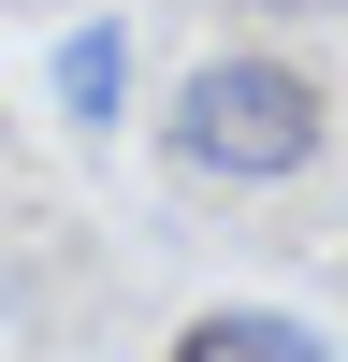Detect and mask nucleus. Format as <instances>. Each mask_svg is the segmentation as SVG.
I'll return each instance as SVG.
<instances>
[{
	"mask_svg": "<svg viewBox=\"0 0 348 362\" xmlns=\"http://www.w3.org/2000/svg\"><path fill=\"white\" fill-rule=\"evenodd\" d=\"M348 0H261V29H334Z\"/></svg>",
	"mask_w": 348,
	"mask_h": 362,
	"instance_id": "20e7f679",
	"label": "nucleus"
},
{
	"mask_svg": "<svg viewBox=\"0 0 348 362\" xmlns=\"http://www.w3.org/2000/svg\"><path fill=\"white\" fill-rule=\"evenodd\" d=\"M174 362H334V334H319L305 305H203L189 334H174Z\"/></svg>",
	"mask_w": 348,
	"mask_h": 362,
	"instance_id": "7ed1b4c3",
	"label": "nucleus"
},
{
	"mask_svg": "<svg viewBox=\"0 0 348 362\" xmlns=\"http://www.w3.org/2000/svg\"><path fill=\"white\" fill-rule=\"evenodd\" d=\"M319 145H334V87L290 44H218V58H189L174 102H160V160L189 174V189H305Z\"/></svg>",
	"mask_w": 348,
	"mask_h": 362,
	"instance_id": "f257e3e1",
	"label": "nucleus"
},
{
	"mask_svg": "<svg viewBox=\"0 0 348 362\" xmlns=\"http://www.w3.org/2000/svg\"><path fill=\"white\" fill-rule=\"evenodd\" d=\"M44 102H58V131L73 145H116L131 131V15H73L44 44Z\"/></svg>",
	"mask_w": 348,
	"mask_h": 362,
	"instance_id": "f03ea898",
	"label": "nucleus"
}]
</instances>
